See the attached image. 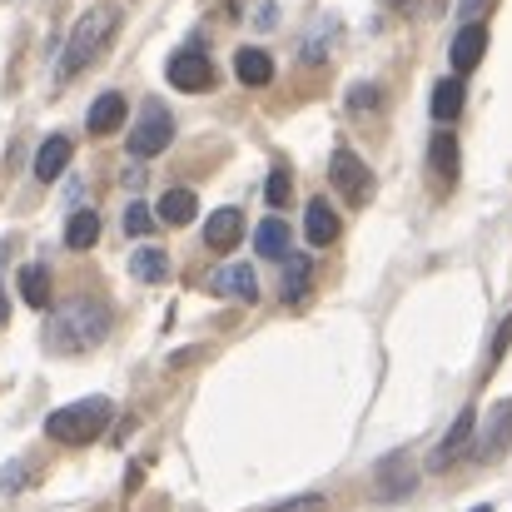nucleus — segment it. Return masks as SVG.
Listing matches in <instances>:
<instances>
[{
    "label": "nucleus",
    "instance_id": "1",
    "mask_svg": "<svg viewBox=\"0 0 512 512\" xmlns=\"http://www.w3.org/2000/svg\"><path fill=\"white\" fill-rule=\"evenodd\" d=\"M115 30H120V10H115V5H90V10L75 20V30H70V40H65V50H60L55 75H60V80H75L85 65H95V60L105 55V45L115 40Z\"/></svg>",
    "mask_w": 512,
    "mask_h": 512
},
{
    "label": "nucleus",
    "instance_id": "2",
    "mask_svg": "<svg viewBox=\"0 0 512 512\" xmlns=\"http://www.w3.org/2000/svg\"><path fill=\"white\" fill-rule=\"evenodd\" d=\"M110 334V309L100 299H70L65 309H55L50 319V348L55 353H85Z\"/></svg>",
    "mask_w": 512,
    "mask_h": 512
},
{
    "label": "nucleus",
    "instance_id": "3",
    "mask_svg": "<svg viewBox=\"0 0 512 512\" xmlns=\"http://www.w3.org/2000/svg\"><path fill=\"white\" fill-rule=\"evenodd\" d=\"M110 413L115 403L110 398H80V403H65L45 418V433L55 443H95L105 428H110Z\"/></svg>",
    "mask_w": 512,
    "mask_h": 512
},
{
    "label": "nucleus",
    "instance_id": "4",
    "mask_svg": "<svg viewBox=\"0 0 512 512\" xmlns=\"http://www.w3.org/2000/svg\"><path fill=\"white\" fill-rule=\"evenodd\" d=\"M170 140H174V115L160 100H150V105L140 110L135 130H130V155H135V160H155L160 150H170Z\"/></svg>",
    "mask_w": 512,
    "mask_h": 512
},
{
    "label": "nucleus",
    "instance_id": "5",
    "mask_svg": "<svg viewBox=\"0 0 512 512\" xmlns=\"http://www.w3.org/2000/svg\"><path fill=\"white\" fill-rule=\"evenodd\" d=\"M165 75H170L174 90H184V95H204V90H214V65H209V55L204 50H194V45H184V50H174L170 65H165Z\"/></svg>",
    "mask_w": 512,
    "mask_h": 512
},
{
    "label": "nucleus",
    "instance_id": "6",
    "mask_svg": "<svg viewBox=\"0 0 512 512\" xmlns=\"http://www.w3.org/2000/svg\"><path fill=\"white\" fill-rule=\"evenodd\" d=\"M329 179H334V189H339L348 204H368V199H373V189H378L373 170H368L353 150H334V160H329Z\"/></svg>",
    "mask_w": 512,
    "mask_h": 512
},
{
    "label": "nucleus",
    "instance_id": "7",
    "mask_svg": "<svg viewBox=\"0 0 512 512\" xmlns=\"http://www.w3.org/2000/svg\"><path fill=\"white\" fill-rule=\"evenodd\" d=\"M473 438H478V413L473 408H463L458 418H453V428H448V438L438 443V453H433V473H443V468H453L468 448H473Z\"/></svg>",
    "mask_w": 512,
    "mask_h": 512
},
{
    "label": "nucleus",
    "instance_id": "8",
    "mask_svg": "<svg viewBox=\"0 0 512 512\" xmlns=\"http://www.w3.org/2000/svg\"><path fill=\"white\" fill-rule=\"evenodd\" d=\"M483 55H488V25L463 20V30L453 35V50H448L453 70H458V75H468V70H478V60H483Z\"/></svg>",
    "mask_w": 512,
    "mask_h": 512
},
{
    "label": "nucleus",
    "instance_id": "9",
    "mask_svg": "<svg viewBox=\"0 0 512 512\" xmlns=\"http://www.w3.org/2000/svg\"><path fill=\"white\" fill-rule=\"evenodd\" d=\"M239 239H244V214H239V209H214V214L204 219V244H209L214 254H229Z\"/></svg>",
    "mask_w": 512,
    "mask_h": 512
},
{
    "label": "nucleus",
    "instance_id": "10",
    "mask_svg": "<svg viewBox=\"0 0 512 512\" xmlns=\"http://www.w3.org/2000/svg\"><path fill=\"white\" fill-rule=\"evenodd\" d=\"M125 110H130V105H125V95H120V90H105V95L90 105V115H85V130L105 140V135H115V130L125 125Z\"/></svg>",
    "mask_w": 512,
    "mask_h": 512
},
{
    "label": "nucleus",
    "instance_id": "11",
    "mask_svg": "<svg viewBox=\"0 0 512 512\" xmlns=\"http://www.w3.org/2000/svg\"><path fill=\"white\" fill-rule=\"evenodd\" d=\"M304 234H309L314 249H329V244L339 239V214H334L329 199H314V204L304 209Z\"/></svg>",
    "mask_w": 512,
    "mask_h": 512
},
{
    "label": "nucleus",
    "instance_id": "12",
    "mask_svg": "<svg viewBox=\"0 0 512 512\" xmlns=\"http://www.w3.org/2000/svg\"><path fill=\"white\" fill-rule=\"evenodd\" d=\"M214 289L229 294V299H239V304H254V299H259V279H254L249 264H224V269L214 274Z\"/></svg>",
    "mask_w": 512,
    "mask_h": 512
},
{
    "label": "nucleus",
    "instance_id": "13",
    "mask_svg": "<svg viewBox=\"0 0 512 512\" xmlns=\"http://www.w3.org/2000/svg\"><path fill=\"white\" fill-rule=\"evenodd\" d=\"M508 438H512V398H508V403H498V408L488 413V428H483L478 458H498V453L508 448Z\"/></svg>",
    "mask_w": 512,
    "mask_h": 512
},
{
    "label": "nucleus",
    "instance_id": "14",
    "mask_svg": "<svg viewBox=\"0 0 512 512\" xmlns=\"http://www.w3.org/2000/svg\"><path fill=\"white\" fill-rule=\"evenodd\" d=\"M65 165H70V140H65V135H50V140L35 150V179L50 184V179L65 174Z\"/></svg>",
    "mask_w": 512,
    "mask_h": 512
},
{
    "label": "nucleus",
    "instance_id": "15",
    "mask_svg": "<svg viewBox=\"0 0 512 512\" xmlns=\"http://www.w3.org/2000/svg\"><path fill=\"white\" fill-rule=\"evenodd\" d=\"M234 75H239L244 85H254V90H259V85H269V80H274V60H269L259 45H244V50L234 55Z\"/></svg>",
    "mask_w": 512,
    "mask_h": 512
},
{
    "label": "nucleus",
    "instance_id": "16",
    "mask_svg": "<svg viewBox=\"0 0 512 512\" xmlns=\"http://www.w3.org/2000/svg\"><path fill=\"white\" fill-rule=\"evenodd\" d=\"M463 100H468V90H463V75H448V80H438L433 85V120H458L463 115Z\"/></svg>",
    "mask_w": 512,
    "mask_h": 512
},
{
    "label": "nucleus",
    "instance_id": "17",
    "mask_svg": "<svg viewBox=\"0 0 512 512\" xmlns=\"http://www.w3.org/2000/svg\"><path fill=\"white\" fill-rule=\"evenodd\" d=\"M254 249H259L264 259H284V254H289V224H284L279 214H269V219L254 229Z\"/></svg>",
    "mask_w": 512,
    "mask_h": 512
},
{
    "label": "nucleus",
    "instance_id": "18",
    "mask_svg": "<svg viewBox=\"0 0 512 512\" xmlns=\"http://www.w3.org/2000/svg\"><path fill=\"white\" fill-rule=\"evenodd\" d=\"M309 279H314L309 259L284 254V304H304V299H309Z\"/></svg>",
    "mask_w": 512,
    "mask_h": 512
},
{
    "label": "nucleus",
    "instance_id": "19",
    "mask_svg": "<svg viewBox=\"0 0 512 512\" xmlns=\"http://www.w3.org/2000/svg\"><path fill=\"white\" fill-rule=\"evenodd\" d=\"M20 299L30 309H50V269L45 264H25L20 269Z\"/></svg>",
    "mask_w": 512,
    "mask_h": 512
},
{
    "label": "nucleus",
    "instance_id": "20",
    "mask_svg": "<svg viewBox=\"0 0 512 512\" xmlns=\"http://www.w3.org/2000/svg\"><path fill=\"white\" fill-rule=\"evenodd\" d=\"M428 165H433V174L443 179V184H453L458 179V140L443 130V135H433V145H428Z\"/></svg>",
    "mask_w": 512,
    "mask_h": 512
},
{
    "label": "nucleus",
    "instance_id": "21",
    "mask_svg": "<svg viewBox=\"0 0 512 512\" xmlns=\"http://www.w3.org/2000/svg\"><path fill=\"white\" fill-rule=\"evenodd\" d=\"M95 239H100V214H95V209L70 214V224H65V244H70V249H95Z\"/></svg>",
    "mask_w": 512,
    "mask_h": 512
},
{
    "label": "nucleus",
    "instance_id": "22",
    "mask_svg": "<svg viewBox=\"0 0 512 512\" xmlns=\"http://www.w3.org/2000/svg\"><path fill=\"white\" fill-rule=\"evenodd\" d=\"M130 269H135L140 284H160V279H170V254H165V249H140V254L130 259Z\"/></svg>",
    "mask_w": 512,
    "mask_h": 512
},
{
    "label": "nucleus",
    "instance_id": "23",
    "mask_svg": "<svg viewBox=\"0 0 512 512\" xmlns=\"http://www.w3.org/2000/svg\"><path fill=\"white\" fill-rule=\"evenodd\" d=\"M194 214H199L194 189H170V194L160 199V219H165V224H189Z\"/></svg>",
    "mask_w": 512,
    "mask_h": 512
},
{
    "label": "nucleus",
    "instance_id": "24",
    "mask_svg": "<svg viewBox=\"0 0 512 512\" xmlns=\"http://www.w3.org/2000/svg\"><path fill=\"white\" fill-rule=\"evenodd\" d=\"M264 199H269L274 209H284V204L294 199V179H289L284 165H274V170H269V179H264Z\"/></svg>",
    "mask_w": 512,
    "mask_h": 512
},
{
    "label": "nucleus",
    "instance_id": "25",
    "mask_svg": "<svg viewBox=\"0 0 512 512\" xmlns=\"http://www.w3.org/2000/svg\"><path fill=\"white\" fill-rule=\"evenodd\" d=\"M378 493H383V498H403V493H413V473H393V463H383V473H378Z\"/></svg>",
    "mask_w": 512,
    "mask_h": 512
},
{
    "label": "nucleus",
    "instance_id": "26",
    "mask_svg": "<svg viewBox=\"0 0 512 512\" xmlns=\"http://www.w3.org/2000/svg\"><path fill=\"white\" fill-rule=\"evenodd\" d=\"M150 229H155V214H150V204H130V209H125V234L145 239Z\"/></svg>",
    "mask_w": 512,
    "mask_h": 512
},
{
    "label": "nucleus",
    "instance_id": "27",
    "mask_svg": "<svg viewBox=\"0 0 512 512\" xmlns=\"http://www.w3.org/2000/svg\"><path fill=\"white\" fill-rule=\"evenodd\" d=\"M348 110H358V115L378 110V90H373V85H353V90H348Z\"/></svg>",
    "mask_w": 512,
    "mask_h": 512
},
{
    "label": "nucleus",
    "instance_id": "28",
    "mask_svg": "<svg viewBox=\"0 0 512 512\" xmlns=\"http://www.w3.org/2000/svg\"><path fill=\"white\" fill-rule=\"evenodd\" d=\"M264 512H324V498H319V493H304V498H289V503L264 508Z\"/></svg>",
    "mask_w": 512,
    "mask_h": 512
},
{
    "label": "nucleus",
    "instance_id": "29",
    "mask_svg": "<svg viewBox=\"0 0 512 512\" xmlns=\"http://www.w3.org/2000/svg\"><path fill=\"white\" fill-rule=\"evenodd\" d=\"M508 343H512V319L498 329V339H493V363H503V353H508Z\"/></svg>",
    "mask_w": 512,
    "mask_h": 512
},
{
    "label": "nucleus",
    "instance_id": "30",
    "mask_svg": "<svg viewBox=\"0 0 512 512\" xmlns=\"http://www.w3.org/2000/svg\"><path fill=\"white\" fill-rule=\"evenodd\" d=\"M25 483V463H10V473H5V493H15Z\"/></svg>",
    "mask_w": 512,
    "mask_h": 512
},
{
    "label": "nucleus",
    "instance_id": "31",
    "mask_svg": "<svg viewBox=\"0 0 512 512\" xmlns=\"http://www.w3.org/2000/svg\"><path fill=\"white\" fill-rule=\"evenodd\" d=\"M483 5H488V0H463V20H473V15H478Z\"/></svg>",
    "mask_w": 512,
    "mask_h": 512
},
{
    "label": "nucleus",
    "instance_id": "32",
    "mask_svg": "<svg viewBox=\"0 0 512 512\" xmlns=\"http://www.w3.org/2000/svg\"><path fill=\"white\" fill-rule=\"evenodd\" d=\"M5 319H10V309H5V294H0V329H5Z\"/></svg>",
    "mask_w": 512,
    "mask_h": 512
}]
</instances>
